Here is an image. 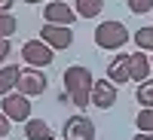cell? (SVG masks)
I'll return each mask as SVG.
<instances>
[{
	"label": "cell",
	"mask_w": 153,
	"mask_h": 140,
	"mask_svg": "<svg viewBox=\"0 0 153 140\" xmlns=\"http://www.w3.org/2000/svg\"><path fill=\"white\" fill-rule=\"evenodd\" d=\"M61 79H65V100H74V107H80V110H86L89 104H92V85H95V79H92V70L89 67L74 64V67L65 70Z\"/></svg>",
	"instance_id": "cell-1"
},
{
	"label": "cell",
	"mask_w": 153,
	"mask_h": 140,
	"mask_svg": "<svg viewBox=\"0 0 153 140\" xmlns=\"http://www.w3.org/2000/svg\"><path fill=\"white\" fill-rule=\"evenodd\" d=\"M129 40H132L129 28H126L123 21H117V18L101 21L98 28H95V46L98 49H123Z\"/></svg>",
	"instance_id": "cell-2"
},
{
	"label": "cell",
	"mask_w": 153,
	"mask_h": 140,
	"mask_svg": "<svg viewBox=\"0 0 153 140\" xmlns=\"http://www.w3.org/2000/svg\"><path fill=\"white\" fill-rule=\"evenodd\" d=\"M22 58H25V64L28 67H49L55 61V49L49 46V43H43V40H28L22 46Z\"/></svg>",
	"instance_id": "cell-3"
},
{
	"label": "cell",
	"mask_w": 153,
	"mask_h": 140,
	"mask_svg": "<svg viewBox=\"0 0 153 140\" xmlns=\"http://www.w3.org/2000/svg\"><path fill=\"white\" fill-rule=\"evenodd\" d=\"M16 88H19L22 95H28V97H37V95H43L46 88H49V79H46V73L40 67H22Z\"/></svg>",
	"instance_id": "cell-4"
},
{
	"label": "cell",
	"mask_w": 153,
	"mask_h": 140,
	"mask_svg": "<svg viewBox=\"0 0 153 140\" xmlns=\"http://www.w3.org/2000/svg\"><path fill=\"white\" fill-rule=\"evenodd\" d=\"M0 110H3L12 122H28L31 119V97L22 95V92H9L3 97V107Z\"/></svg>",
	"instance_id": "cell-5"
},
{
	"label": "cell",
	"mask_w": 153,
	"mask_h": 140,
	"mask_svg": "<svg viewBox=\"0 0 153 140\" xmlns=\"http://www.w3.org/2000/svg\"><path fill=\"white\" fill-rule=\"evenodd\" d=\"M65 140H95V122L76 113L65 122Z\"/></svg>",
	"instance_id": "cell-6"
},
{
	"label": "cell",
	"mask_w": 153,
	"mask_h": 140,
	"mask_svg": "<svg viewBox=\"0 0 153 140\" xmlns=\"http://www.w3.org/2000/svg\"><path fill=\"white\" fill-rule=\"evenodd\" d=\"M43 18H46V24H71L76 21V9L74 6H68L65 0H49V3L43 6Z\"/></svg>",
	"instance_id": "cell-7"
},
{
	"label": "cell",
	"mask_w": 153,
	"mask_h": 140,
	"mask_svg": "<svg viewBox=\"0 0 153 140\" xmlns=\"http://www.w3.org/2000/svg\"><path fill=\"white\" fill-rule=\"evenodd\" d=\"M40 40L49 43L55 52H58V49H71V43H74V31L68 28V24H43Z\"/></svg>",
	"instance_id": "cell-8"
},
{
	"label": "cell",
	"mask_w": 153,
	"mask_h": 140,
	"mask_svg": "<svg viewBox=\"0 0 153 140\" xmlns=\"http://www.w3.org/2000/svg\"><path fill=\"white\" fill-rule=\"evenodd\" d=\"M117 82H110V79H95L92 85V107L98 110H110L113 104H117Z\"/></svg>",
	"instance_id": "cell-9"
},
{
	"label": "cell",
	"mask_w": 153,
	"mask_h": 140,
	"mask_svg": "<svg viewBox=\"0 0 153 140\" xmlns=\"http://www.w3.org/2000/svg\"><path fill=\"white\" fill-rule=\"evenodd\" d=\"M107 79L110 82H117V85H126L132 79V70H129V55H120L117 52V58L107 64Z\"/></svg>",
	"instance_id": "cell-10"
},
{
	"label": "cell",
	"mask_w": 153,
	"mask_h": 140,
	"mask_svg": "<svg viewBox=\"0 0 153 140\" xmlns=\"http://www.w3.org/2000/svg\"><path fill=\"white\" fill-rule=\"evenodd\" d=\"M129 70H132V79L135 82H144V79H150L153 64H150V58L144 52H132L129 55Z\"/></svg>",
	"instance_id": "cell-11"
},
{
	"label": "cell",
	"mask_w": 153,
	"mask_h": 140,
	"mask_svg": "<svg viewBox=\"0 0 153 140\" xmlns=\"http://www.w3.org/2000/svg\"><path fill=\"white\" fill-rule=\"evenodd\" d=\"M25 137L28 140H55L49 122H43V119H28L25 122Z\"/></svg>",
	"instance_id": "cell-12"
},
{
	"label": "cell",
	"mask_w": 153,
	"mask_h": 140,
	"mask_svg": "<svg viewBox=\"0 0 153 140\" xmlns=\"http://www.w3.org/2000/svg\"><path fill=\"white\" fill-rule=\"evenodd\" d=\"M19 73H22L19 64H6V67H0V97H6L12 88L19 85Z\"/></svg>",
	"instance_id": "cell-13"
},
{
	"label": "cell",
	"mask_w": 153,
	"mask_h": 140,
	"mask_svg": "<svg viewBox=\"0 0 153 140\" xmlns=\"http://www.w3.org/2000/svg\"><path fill=\"white\" fill-rule=\"evenodd\" d=\"M74 9L80 18H98L104 9V0H74Z\"/></svg>",
	"instance_id": "cell-14"
},
{
	"label": "cell",
	"mask_w": 153,
	"mask_h": 140,
	"mask_svg": "<svg viewBox=\"0 0 153 140\" xmlns=\"http://www.w3.org/2000/svg\"><path fill=\"white\" fill-rule=\"evenodd\" d=\"M135 97H138V104H141V107H153V79L138 82V92H135Z\"/></svg>",
	"instance_id": "cell-15"
},
{
	"label": "cell",
	"mask_w": 153,
	"mask_h": 140,
	"mask_svg": "<svg viewBox=\"0 0 153 140\" xmlns=\"http://www.w3.org/2000/svg\"><path fill=\"white\" fill-rule=\"evenodd\" d=\"M132 40H135V46L141 49H153V28H138L135 34H132Z\"/></svg>",
	"instance_id": "cell-16"
},
{
	"label": "cell",
	"mask_w": 153,
	"mask_h": 140,
	"mask_svg": "<svg viewBox=\"0 0 153 140\" xmlns=\"http://www.w3.org/2000/svg\"><path fill=\"white\" fill-rule=\"evenodd\" d=\"M135 125H138V131H147V134H153V107H141V113H138Z\"/></svg>",
	"instance_id": "cell-17"
},
{
	"label": "cell",
	"mask_w": 153,
	"mask_h": 140,
	"mask_svg": "<svg viewBox=\"0 0 153 140\" xmlns=\"http://www.w3.org/2000/svg\"><path fill=\"white\" fill-rule=\"evenodd\" d=\"M16 31H19V21L12 18V12H0V37H6V40H9Z\"/></svg>",
	"instance_id": "cell-18"
},
{
	"label": "cell",
	"mask_w": 153,
	"mask_h": 140,
	"mask_svg": "<svg viewBox=\"0 0 153 140\" xmlns=\"http://www.w3.org/2000/svg\"><path fill=\"white\" fill-rule=\"evenodd\" d=\"M129 9L135 12V15H144V12L153 9V0H129Z\"/></svg>",
	"instance_id": "cell-19"
},
{
	"label": "cell",
	"mask_w": 153,
	"mask_h": 140,
	"mask_svg": "<svg viewBox=\"0 0 153 140\" xmlns=\"http://www.w3.org/2000/svg\"><path fill=\"white\" fill-rule=\"evenodd\" d=\"M9 128H12V119L6 116L3 110H0V137H6V134H9Z\"/></svg>",
	"instance_id": "cell-20"
},
{
	"label": "cell",
	"mask_w": 153,
	"mask_h": 140,
	"mask_svg": "<svg viewBox=\"0 0 153 140\" xmlns=\"http://www.w3.org/2000/svg\"><path fill=\"white\" fill-rule=\"evenodd\" d=\"M9 52H12V46H9V40H6V37H0V64H3V61L9 58Z\"/></svg>",
	"instance_id": "cell-21"
},
{
	"label": "cell",
	"mask_w": 153,
	"mask_h": 140,
	"mask_svg": "<svg viewBox=\"0 0 153 140\" xmlns=\"http://www.w3.org/2000/svg\"><path fill=\"white\" fill-rule=\"evenodd\" d=\"M12 3H16V0H0V12H9Z\"/></svg>",
	"instance_id": "cell-22"
},
{
	"label": "cell",
	"mask_w": 153,
	"mask_h": 140,
	"mask_svg": "<svg viewBox=\"0 0 153 140\" xmlns=\"http://www.w3.org/2000/svg\"><path fill=\"white\" fill-rule=\"evenodd\" d=\"M135 140H153V134H147V131H138V134H135Z\"/></svg>",
	"instance_id": "cell-23"
},
{
	"label": "cell",
	"mask_w": 153,
	"mask_h": 140,
	"mask_svg": "<svg viewBox=\"0 0 153 140\" xmlns=\"http://www.w3.org/2000/svg\"><path fill=\"white\" fill-rule=\"evenodd\" d=\"M25 3H43V0H25Z\"/></svg>",
	"instance_id": "cell-24"
},
{
	"label": "cell",
	"mask_w": 153,
	"mask_h": 140,
	"mask_svg": "<svg viewBox=\"0 0 153 140\" xmlns=\"http://www.w3.org/2000/svg\"><path fill=\"white\" fill-rule=\"evenodd\" d=\"M150 64H153V58H150Z\"/></svg>",
	"instance_id": "cell-25"
},
{
	"label": "cell",
	"mask_w": 153,
	"mask_h": 140,
	"mask_svg": "<svg viewBox=\"0 0 153 140\" xmlns=\"http://www.w3.org/2000/svg\"><path fill=\"white\" fill-rule=\"evenodd\" d=\"M0 140H6V137H0Z\"/></svg>",
	"instance_id": "cell-26"
}]
</instances>
